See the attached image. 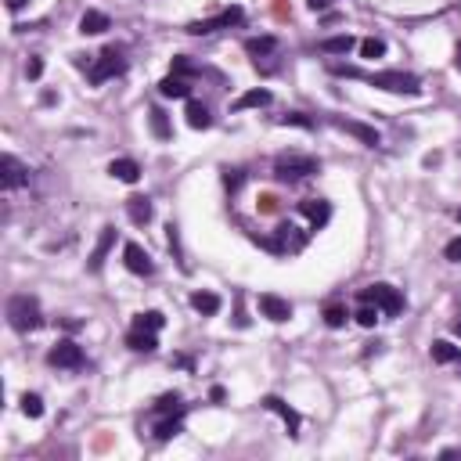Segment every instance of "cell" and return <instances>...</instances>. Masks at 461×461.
Returning <instances> with one entry per match:
<instances>
[{"label": "cell", "instance_id": "cell-21", "mask_svg": "<svg viewBox=\"0 0 461 461\" xmlns=\"http://www.w3.org/2000/svg\"><path fill=\"white\" fill-rule=\"evenodd\" d=\"M263 105H270V90L267 87H256V90H245V94L234 101V112H245V108H263Z\"/></svg>", "mask_w": 461, "mask_h": 461}, {"label": "cell", "instance_id": "cell-20", "mask_svg": "<svg viewBox=\"0 0 461 461\" xmlns=\"http://www.w3.org/2000/svg\"><path fill=\"white\" fill-rule=\"evenodd\" d=\"M105 29H112V22H108L105 11H87V15L80 18V33H83V36H98V33H105Z\"/></svg>", "mask_w": 461, "mask_h": 461}, {"label": "cell", "instance_id": "cell-8", "mask_svg": "<svg viewBox=\"0 0 461 461\" xmlns=\"http://www.w3.org/2000/svg\"><path fill=\"white\" fill-rule=\"evenodd\" d=\"M47 364L51 367H83V346H76L72 339L54 342L51 354H47Z\"/></svg>", "mask_w": 461, "mask_h": 461}, {"label": "cell", "instance_id": "cell-4", "mask_svg": "<svg viewBox=\"0 0 461 461\" xmlns=\"http://www.w3.org/2000/svg\"><path fill=\"white\" fill-rule=\"evenodd\" d=\"M126 72V58H123V51L119 47H105L101 54H98V62L87 69V80L90 83H105V80H112V76H123Z\"/></svg>", "mask_w": 461, "mask_h": 461}, {"label": "cell", "instance_id": "cell-33", "mask_svg": "<svg viewBox=\"0 0 461 461\" xmlns=\"http://www.w3.org/2000/svg\"><path fill=\"white\" fill-rule=\"evenodd\" d=\"M173 411H180V393H166V397H159L155 415H173Z\"/></svg>", "mask_w": 461, "mask_h": 461}, {"label": "cell", "instance_id": "cell-17", "mask_svg": "<svg viewBox=\"0 0 461 461\" xmlns=\"http://www.w3.org/2000/svg\"><path fill=\"white\" fill-rule=\"evenodd\" d=\"M126 216H130L137 227H144L152 220V202L144 195H130V198H126Z\"/></svg>", "mask_w": 461, "mask_h": 461}, {"label": "cell", "instance_id": "cell-12", "mask_svg": "<svg viewBox=\"0 0 461 461\" xmlns=\"http://www.w3.org/2000/svg\"><path fill=\"white\" fill-rule=\"evenodd\" d=\"M112 245H116V227H101V238H98V245H94V252H90V260H87V270H90V274H98V270L105 267Z\"/></svg>", "mask_w": 461, "mask_h": 461}, {"label": "cell", "instance_id": "cell-10", "mask_svg": "<svg viewBox=\"0 0 461 461\" xmlns=\"http://www.w3.org/2000/svg\"><path fill=\"white\" fill-rule=\"evenodd\" d=\"M123 260H126V270H130V274H141V278H148V274H155L152 256L144 252L137 242H126V249H123Z\"/></svg>", "mask_w": 461, "mask_h": 461}, {"label": "cell", "instance_id": "cell-45", "mask_svg": "<svg viewBox=\"0 0 461 461\" xmlns=\"http://www.w3.org/2000/svg\"><path fill=\"white\" fill-rule=\"evenodd\" d=\"M454 220H458V224H461V209H458V213H454Z\"/></svg>", "mask_w": 461, "mask_h": 461}, {"label": "cell", "instance_id": "cell-22", "mask_svg": "<svg viewBox=\"0 0 461 461\" xmlns=\"http://www.w3.org/2000/svg\"><path fill=\"white\" fill-rule=\"evenodd\" d=\"M188 126L191 130H209L213 126V116H209V108L202 101H188Z\"/></svg>", "mask_w": 461, "mask_h": 461}, {"label": "cell", "instance_id": "cell-32", "mask_svg": "<svg viewBox=\"0 0 461 461\" xmlns=\"http://www.w3.org/2000/svg\"><path fill=\"white\" fill-rule=\"evenodd\" d=\"M22 415L40 418V415H44V400L36 397V393H22Z\"/></svg>", "mask_w": 461, "mask_h": 461}, {"label": "cell", "instance_id": "cell-36", "mask_svg": "<svg viewBox=\"0 0 461 461\" xmlns=\"http://www.w3.org/2000/svg\"><path fill=\"white\" fill-rule=\"evenodd\" d=\"M242 180H245V173H242V170H224V184H227L231 191L242 188Z\"/></svg>", "mask_w": 461, "mask_h": 461}, {"label": "cell", "instance_id": "cell-18", "mask_svg": "<svg viewBox=\"0 0 461 461\" xmlns=\"http://www.w3.org/2000/svg\"><path fill=\"white\" fill-rule=\"evenodd\" d=\"M126 346L134 349V354H152V349L159 346L155 331H144V328H130V336H126Z\"/></svg>", "mask_w": 461, "mask_h": 461}, {"label": "cell", "instance_id": "cell-44", "mask_svg": "<svg viewBox=\"0 0 461 461\" xmlns=\"http://www.w3.org/2000/svg\"><path fill=\"white\" fill-rule=\"evenodd\" d=\"M454 331H458V336H461V321H454Z\"/></svg>", "mask_w": 461, "mask_h": 461}, {"label": "cell", "instance_id": "cell-15", "mask_svg": "<svg viewBox=\"0 0 461 461\" xmlns=\"http://www.w3.org/2000/svg\"><path fill=\"white\" fill-rule=\"evenodd\" d=\"M274 51H278V36H249V40H245V54L256 58V62L270 58Z\"/></svg>", "mask_w": 461, "mask_h": 461}, {"label": "cell", "instance_id": "cell-35", "mask_svg": "<svg viewBox=\"0 0 461 461\" xmlns=\"http://www.w3.org/2000/svg\"><path fill=\"white\" fill-rule=\"evenodd\" d=\"M444 260H447V263H461V234L451 238V242L444 245Z\"/></svg>", "mask_w": 461, "mask_h": 461}, {"label": "cell", "instance_id": "cell-37", "mask_svg": "<svg viewBox=\"0 0 461 461\" xmlns=\"http://www.w3.org/2000/svg\"><path fill=\"white\" fill-rule=\"evenodd\" d=\"M26 76H29V80H40V76H44V62H40V58H29Z\"/></svg>", "mask_w": 461, "mask_h": 461}, {"label": "cell", "instance_id": "cell-40", "mask_svg": "<svg viewBox=\"0 0 461 461\" xmlns=\"http://www.w3.org/2000/svg\"><path fill=\"white\" fill-rule=\"evenodd\" d=\"M306 4H310V11H324L331 0H306Z\"/></svg>", "mask_w": 461, "mask_h": 461}, {"label": "cell", "instance_id": "cell-2", "mask_svg": "<svg viewBox=\"0 0 461 461\" xmlns=\"http://www.w3.org/2000/svg\"><path fill=\"white\" fill-rule=\"evenodd\" d=\"M313 173H321V162L313 159V155H303V152H281L278 159H274V177L278 180H288V184H296V180H306Z\"/></svg>", "mask_w": 461, "mask_h": 461}, {"label": "cell", "instance_id": "cell-3", "mask_svg": "<svg viewBox=\"0 0 461 461\" xmlns=\"http://www.w3.org/2000/svg\"><path fill=\"white\" fill-rule=\"evenodd\" d=\"M8 321H11L15 331L29 336V331H36V328L44 324L40 303H36L33 296H11V299H8Z\"/></svg>", "mask_w": 461, "mask_h": 461}, {"label": "cell", "instance_id": "cell-42", "mask_svg": "<svg viewBox=\"0 0 461 461\" xmlns=\"http://www.w3.org/2000/svg\"><path fill=\"white\" fill-rule=\"evenodd\" d=\"M209 400H216V403L224 400V385H213V390H209Z\"/></svg>", "mask_w": 461, "mask_h": 461}, {"label": "cell", "instance_id": "cell-30", "mask_svg": "<svg viewBox=\"0 0 461 461\" xmlns=\"http://www.w3.org/2000/svg\"><path fill=\"white\" fill-rule=\"evenodd\" d=\"M379 306L375 303H360V310L354 313V318H357V324H364V328H375V321H379Z\"/></svg>", "mask_w": 461, "mask_h": 461}, {"label": "cell", "instance_id": "cell-6", "mask_svg": "<svg viewBox=\"0 0 461 461\" xmlns=\"http://www.w3.org/2000/svg\"><path fill=\"white\" fill-rule=\"evenodd\" d=\"M242 18H245V11L234 4V8H224V11H220V15H213V18H202V22H191V26H188V33H191V36H209V33H220V29H231V26H238Z\"/></svg>", "mask_w": 461, "mask_h": 461}, {"label": "cell", "instance_id": "cell-9", "mask_svg": "<svg viewBox=\"0 0 461 461\" xmlns=\"http://www.w3.org/2000/svg\"><path fill=\"white\" fill-rule=\"evenodd\" d=\"M256 306H260V313H263L267 321H278V324L292 318V303H288V299H281L278 292H263V296L256 299Z\"/></svg>", "mask_w": 461, "mask_h": 461}, {"label": "cell", "instance_id": "cell-29", "mask_svg": "<svg viewBox=\"0 0 461 461\" xmlns=\"http://www.w3.org/2000/svg\"><path fill=\"white\" fill-rule=\"evenodd\" d=\"M349 321V310L342 306V303H331V306H324V324L328 328H342Z\"/></svg>", "mask_w": 461, "mask_h": 461}, {"label": "cell", "instance_id": "cell-34", "mask_svg": "<svg viewBox=\"0 0 461 461\" xmlns=\"http://www.w3.org/2000/svg\"><path fill=\"white\" fill-rule=\"evenodd\" d=\"M278 123H281V126H303V130H313V126H318V123H313L310 116H303V112H288V116H281Z\"/></svg>", "mask_w": 461, "mask_h": 461}, {"label": "cell", "instance_id": "cell-43", "mask_svg": "<svg viewBox=\"0 0 461 461\" xmlns=\"http://www.w3.org/2000/svg\"><path fill=\"white\" fill-rule=\"evenodd\" d=\"M454 69L461 72V44H458V51H454Z\"/></svg>", "mask_w": 461, "mask_h": 461}, {"label": "cell", "instance_id": "cell-24", "mask_svg": "<svg viewBox=\"0 0 461 461\" xmlns=\"http://www.w3.org/2000/svg\"><path fill=\"white\" fill-rule=\"evenodd\" d=\"M159 94H162V98H188V94H191V83L184 80V76H166V80L159 83Z\"/></svg>", "mask_w": 461, "mask_h": 461}, {"label": "cell", "instance_id": "cell-16", "mask_svg": "<svg viewBox=\"0 0 461 461\" xmlns=\"http://www.w3.org/2000/svg\"><path fill=\"white\" fill-rule=\"evenodd\" d=\"M108 173H112L116 180H123V184H137L141 180V166L134 159H112L108 162Z\"/></svg>", "mask_w": 461, "mask_h": 461}, {"label": "cell", "instance_id": "cell-28", "mask_svg": "<svg viewBox=\"0 0 461 461\" xmlns=\"http://www.w3.org/2000/svg\"><path fill=\"white\" fill-rule=\"evenodd\" d=\"M162 324H166V318H162L159 310H144V313H137V318H134V328H144V331H159Z\"/></svg>", "mask_w": 461, "mask_h": 461}, {"label": "cell", "instance_id": "cell-23", "mask_svg": "<svg viewBox=\"0 0 461 461\" xmlns=\"http://www.w3.org/2000/svg\"><path fill=\"white\" fill-rule=\"evenodd\" d=\"M191 306L202 313V318H213V313H220V306H224V303H220L216 292H195V296H191Z\"/></svg>", "mask_w": 461, "mask_h": 461}, {"label": "cell", "instance_id": "cell-7", "mask_svg": "<svg viewBox=\"0 0 461 461\" xmlns=\"http://www.w3.org/2000/svg\"><path fill=\"white\" fill-rule=\"evenodd\" d=\"M0 184H4V191H15L22 188V184H29V166H22L11 152L0 155Z\"/></svg>", "mask_w": 461, "mask_h": 461}, {"label": "cell", "instance_id": "cell-38", "mask_svg": "<svg viewBox=\"0 0 461 461\" xmlns=\"http://www.w3.org/2000/svg\"><path fill=\"white\" fill-rule=\"evenodd\" d=\"M260 213H278V198H274V195H260Z\"/></svg>", "mask_w": 461, "mask_h": 461}, {"label": "cell", "instance_id": "cell-14", "mask_svg": "<svg viewBox=\"0 0 461 461\" xmlns=\"http://www.w3.org/2000/svg\"><path fill=\"white\" fill-rule=\"evenodd\" d=\"M299 213H303V216L310 220V224H313V231H318V227H324V224H328L331 206H328L324 198H303V202H299Z\"/></svg>", "mask_w": 461, "mask_h": 461}, {"label": "cell", "instance_id": "cell-5", "mask_svg": "<svg viewBox=\"0 0 461 461\" xmlns=\"http://www.w3.org/2000/svg\"><path fill=\"white\" fill-rule=\"evenodd\" d=\"M360 303H375L385 318H397V313L403 310V296L393 288V285H367V288H360Z\"/></svg>", "mask_w": 461, "mask_h": 461}, {"label": "cell", "instance_id": "cell-39", "mask_svg": "<svg viewBox=\"0 0 461 461\" xmlns=\"http://www.w3.org/2000/svg\"><path fill=\"white\" fill-rule=\"evenodd\" d=\"M274 15H278V18H288V8H285V0H274Z\"/></svg>", "mask_w": 461, "mask_h": 461}, {"label": "cell", "instance_id": "cell-31", "mask_svg": "<svg viewBox=\"0 0 461 461\" xmlns=\"http://www.w3.org/2000/svg\"><path fill=\"white\" fill-rule=\"evenodd\" d=\"M360 54H364V58H382V54H385V40L367 36V40H360Z\"/></svg>", "mask_w": 461, "mask_h": 461}, {"label": "cell", "instance_id": "cell-19", "mask_svg": "<svg viewBox=\"0 0 461 461\" xmlns=\"http://www.w3.org/2000/svg\"><path fill=\"white\" fill-rule=\"evenodd\" d=\"M180 418H184V408L180 411H173V415H159V421H155V440H173L177 433H180Z\"/></svg>", "mask_w": 461, "mask_h": 461}, {"label": "cell", "instance_id": "cell-27", "mask_svg": "<svg viewBox=\"0 0 461 461\" xmlns=\"http://www.w3.org/2000/svg\"><path fill=\"white\" fill-rule=\"evenodd\" d=\"M148 123H152V134H155L159 141H170V137H173V126H170V119H166L162 108H152V112H148Z\"/></svg>", "mask_w": 461, "mask_h": 461}, {"label": "cell", "instance_id": "cell-1", "mask_svg": "<svg viewBox=\"0 0 461 461\" xmlns=\"http://www.w3.org/2000/svg\"><path fill=\"white\" fill-rule=\"evenodd\" d=\"M328 72H336V76H349V80H364V83H372L379 90H390V94H418V90H421V80L411 76V72H360L354 65H339V62H331Z\"/></svg>", "mask_w": 461, "mask_h": 461}, {"label": "cell", "instance_id": "cell-13", "mask_svg": "<svg viewBox=\"0 0 461 461\" xmlns=\"http://www.w3.org/2000/svg\"><path fill=\"white\" fill-rule=\"evenodd\" d=\"M331 123H336L342 134H354L357 141H364L367 148H379V144H382V137H379L375 126H364V123H354V119H331Z\"/></svg>", "mask_w": 461, "mask_h": 461}, {"label": "cell", "instance_id": "cell-41", "mask_svg": "<svg viewBox=\"0 0 461 461\" xmlns=\"http://www.w3.org/2000/svg\"><path fill=\"white\" fill-rule=\"evenodd\" d=\"M4 4H8V11H22L29 0H4Z\"/></svg>", "mask_w": 461, "mask_h": 461}, {"label": "cell", "instance_id": "cell-26", "mask_svg": "<svg viewBox=\"0 0 461 461\" xmlns=\"http://www.w3.org/2000/svg\"><path fill=\"white\" fill-rule=\"evenodd\" d=\"M433 360L436 364H454V360H461V346H454V342H447V339H440V342H433Z\"/></svg>", "mask_w": 461, "mask_h": 461}, {"label": "cell", "instance_id": "cell-25", "mask_svg": "<svg viewBox=\"0 0 461 461\" xmlns=\"http://www.w3.org/2000/svg\"><path fill=\"white\" fill-rule=\"evenodd\" d=\"M318 47H321L324 54H349V51L357 47V40H354L349 33H342V36H328V40H321Z\"/></svg>", "mask_w": 461, "mask_h": 461}, {"label": "cell", "instance_id": "cell-11", "mask_svg": "<svg viewBox=\"0 0 461 461\" xmlns=\"http://www.w3.org/2000/svg\"><path fill=\"white\" fill-rule=\"evenodd\" d=\"M263 408H267V411H274V415H281V421H285V429H288V436H292V440L299 436L303 418H299V411H292L281 397H263Z\"/></svg>", "mask_w": 461, "mask_h": 461}]
</instances>
